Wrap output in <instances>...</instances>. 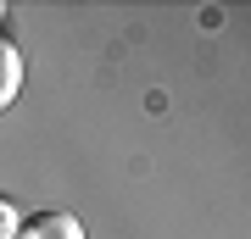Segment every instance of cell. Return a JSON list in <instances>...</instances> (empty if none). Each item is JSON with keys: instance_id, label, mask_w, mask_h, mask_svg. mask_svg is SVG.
<instances>
[{"instance_id": "277c9868", "label": "cell", "mask_w": 251, "mask_h": 239, "mask_svg": "<svg viewBox=\"0 0 251 239\" xmlns=\"http://www.w3.org/2000/svg\"><path fill=\"white\" fill-rule=\"evenodd\" d=\"M0 17H6V6H0Z\"/></svg>"}, {"instance_id": "6da1fadb", "label": "cell", "mask_w": 251, "mask_h": 239, "mask_svg": "<svg viewBox=\"0 0 251 239\" xmlns=\"http://www.w3.org/2000/svg\"><path fill=\"white\" fill-rule=\"evenodd\" d=\"M17 239H84V222L73 212H34V217H23Z\"/></svg>"}, {"instance_id": "3957f363", "label": "cell", "mask_w": 251, "mask_h": 239, "mask_svg": "<svg viewBox=\"0 0 251 239\" xmlns=\"http://www.w3.org/2000/svg\"><path fill=\"white\" fill-rule=\"evenodd\" d=\"M17 228H23V206L11 195H0V239H17Z\"/></svg>"}, {"instance_id": "7a4b0ae2", "label": "cell", "mask_w": 251, "mask_h": 239, "mask_svg": "<svg viewBox=\"0 0 251 239\" xmlns=\"http://www.w3.org/2000/svg\"><path fill=\"white\" fill-rule=\"evenodd\" d=\"M23 78H28V67H23V50L0 39V111H11V100L23 95Z\"/></svg>"}]
</instances>
